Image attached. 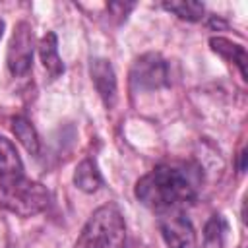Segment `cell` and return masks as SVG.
<instances>
[{
  "label": "cell",
  "mask_w": 248,
  "mask_h": 248,
  "mask_svg": "<svg viewBox=\"0 0 248 248\" xmlns=\"http://www.w3.org/2000/svg\"><path fill=\"white\" fill-rule=\"evenodd\" d=\"M200 169L194 165H157L136 184V198L157 213L178 211L192 203L200 190Z\"/></svg>",
  "instance_id": "1"
},
{
  "label": "cell",
  "mask_w": 248,
  "mask_h": 248,
  "mask_svg": "<svg viewBox=\"0 0 248 248\" xmlns=\"http://www.w3.org/2000/svg\"><path fill=\"white\" fill-rule=\"evenodd\" d=\"M126 223L114 203L101 205L83 225L76 248H124Z\"/></svg>",
  "instance_id": "2"
},
{
  "label": "cell",
  "mask_w": 248,
  "mask_h": 248,
  "mask_svg": "<svg viewBox=\"0 0 248 248\" xmlns=\"http://www.w3.org/2000/svg\"><path fill=\"white\" fill-rule=\"evenodd\" d=\"M2 203L19 215H33L48 205V192L31 180L2 190Z\"/></svg>",
  "instance_id": "3"
},
{
  "label": "cell",
  "mask_w": 248,
  "mask_h": 248,
  "mask_svg": "<svg viewBox=\"0 0 248 248\" xmlns=\"http://www.w3.org/2000/svg\"><path fill=\"white\" fill-rule=\"evenodd\" d=\"M130 81L132 87L138 91H145V89H157L169 83V68L167 62L159 56V54H143L141 58H138L132 66L130 72Z\"/></svg>",
  "instance_id": "4"
},
{
  "label": "cell",
  "mask_w": 248,
  "mask_h": 248,
  "mask_svg": "<svg viewBox=\"0 0 248 248\" xmlns=\"http://www.w3.org/2000/svg\"><path fill=\"white\" fill-rule=\"evenodd\" d=\"M8 70L12 76H25L31 70L33 62V31L29 23L19 21L14 29L10 46H8Z\"/></svg>",
  "instance_id": "5"
},
{
  "label": "cell",
  "mask_w": 248,
  "mask_h": 248,
  "mask_svg": "<svg viewBox=\"0 0 248 248\" xmlns=\"http://www.w3.org/2000/svg\"><path fill=\"white\" fill-rule=\"evenodd\" d=\"M159 231L169 248H196V231L182 209L161 213Z\"/></svg>",
  "instance_id": "6"
},
{
  "label": "cell",
  "mask_w": 248,
  "mask_h": 248,
  "mask_svg": "<svg viewBox=\"0 0 248 248\" xmlns=\"http://www.w3.org/2000/svg\"><path fill=\"white\" fill-rule=\"evenodd\" d=\"M23 174V163L21 157L17 155L16 145L0 136V186L4 188H14L21 182H25Z\"/></svg>",
  "instance_id": "7"
},
{
  "label": "cell",
  "mask_w": 248,
  "mask_h": 248,
  "mask_svg": "<svg viewBox=\"0 0 248 248\" xmlns=\"http://www.w3.org/2000/svg\"><path fill=\"white\" fill-rule=\"evenodd\" d=\"M89 72H91L93 85H95L97 93L101 95L103 103L107 107H112L116 101V76H114L110 62L105 58H95V60H91Z\"/></svg>",
  "instance_id": "8"
},
{
  "label": "cell",
  "mask_w": 248,
  "mask_h": 248,
  "mask_svg": "<svg viewBox=\"0 0 248 248\" xmlns=\"http://www.w3.org/2000/svg\"><path fill=\"white\" fill-rule=\"evenodd\" d=\"M39 54H41L43 66L48 72L50 79H56L58 76H62L64 64H62V58L58 56V41H56L54 33H46L43 37V41L39 45Z\"/></svg>",
  "instance_id": "9"
},
{
  "label": "cell",
  "mask_w": 248,
  "mask_h": 248,
  "mask_svg": "<svg viewBox=\"0 0 248 248\" xmlns=\"http://www.w3.org/2000/svg\"><path fill=\"white\" fill-rule=\"evenodd\" d=\"M74 182L83 192H95L103 184V176L97 169V163L93 159H83L74 172Z\"/></svg>",
  "instance_id": "10"
},
{
  "label": "cell",
  "mask_w": 248,
  "mask_h": 248,
  "mask_svg": "<svg viewBox=\"0 0 248 248\" xmlns=\"http://www.w3.org/2000/svg\"><path fill=\"white\" fill-rule=\"evenodd\" d=\"M209 45H211V48L215 52H219L227 60L234 62L238 66L242 78H246V52H244V46L242 45H236V43H232L229 39H223V37H211Z\"/></svg>",
  "instance_id": "11"
},
{
  "label": "cell",
  "mask_w": 248,
  "mask_h": 248,
  "mask_svg": "<svg viewBox=\"0 0 248 248\" xmlns=\"http://www.w3.org/2000/svg\"><path fill=\"white\" fill-rule=\"evenodd\" d=\"M12 128H14L16 138L19 140V143H21L31 155H39L41 140H39V134H37L35 126H33L25 116H16V118L12 120Z\"/></svg>",
  "instance_id": "12"
},
{
  "label": "cell",
  "mask_w": 248,
  "mask_h": 248,
  "mask_svg": "<svg viewBox=\"0 0 248 248\" xmlns=\"http://www.w3.org/2000/svg\"><path fill=\"white\" fill-rule=\"evenodd\" d=\"M225 231H227V223L221 215H213L203 231V248H221L223 246V238H225Z\"/></svg>",
  "instance_id": "13"
},
{
  "label": "cell",
  "mask_w": 248,
  "mask_h": 248,
  "mask_svg": "<svg viewBox=\"0 0 248 248\" xmlns=\"http://www.w3.org/2000/svg\"><path fill=\"white\" fill-rule=\"evenodd\" d=\"M163 8L188 21H198L203 17V6L200 2H165Z\"/></svg>",
  "instance_id": "14"
},
{
  "label": "cell",
  "mask_w": 248,
  "mask_h": 248,
  "mask_svg": "<svg viewBox=\"0 0 248 248\" xmlns=\"http://www.w3.org/2000/svg\"><path fill=\"white\" fill-rule=\"evenodd\" d=\"M2 29H4V21L0 19V37H2Z\"/></svg>",
  "instance_id": "15"
}]
</instances>
